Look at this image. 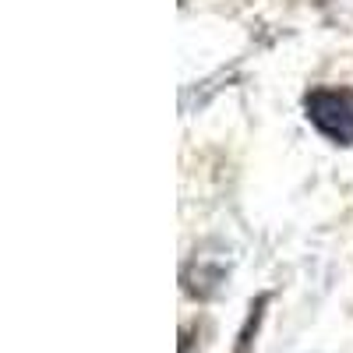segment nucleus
Listing matches in <instances>:
<instances>
[{
	"label": "nucleus",
	"mask_w": 353,
	"mask_h": 353,
	"mask_svg": "<svg viewBox=\"0 0 353 353\" xmlns=\"http://www.w3.org/2000/svg\"><path fill=\"white\" fill-rule=\"evenodd\" d=\"M307 121L336 145H353V88L318 85L304 96Z\"/></svg>",
	"instance_id": "nucleus-1"
},
{
	"label": "nucleus",
	"mask_w": 353,
	"mask_h": 353,
	"mask_svg": "<svg viewBox=\"0 0 353 353\" xmlns=\"http://www.w3.org/2000/svg\"><path fill=\"white\" fill-rule=\"evenodd\" d=\"M265 301H269V297H258V304H251V314H248L244 329H241V336H237V346H233V353H251L254 336H258V325H261V307H265Z\"/></svg>",
	"instance_id": "nucleus-2"
}]
</instances>
